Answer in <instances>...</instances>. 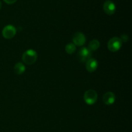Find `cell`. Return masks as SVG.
<instances>
[{
	"label": "cell",
	"instance_id": "cell-1",
	"mask_svg": "<svg viewBox=\"0 0 132 132\" xmlns=\"http://www.w3.org/2000/svg\"><path fill=\"white\" fill-rule=\"evenodd\" d=\"M37 59V54L34 50L29 49L24 52L22 55V61L27 65L34 64Z\"/></svg>",
	"mask_w": 132,
	"mask_h": 132
},
{
	"label": "cell",
	"instance_id": "cell-2",
	"mask_svg": "<svg viewBox=\"0 0 132 132\" xmlns=\"http://www.w3.org/2000/svg\"><path fill=\"white\" fill-rule=\"evenodd\" d=\"M97 93L94 90H88L84 94V101L88 105H93L97 101Z\"/></svg>",
	"mask_w": 132,
	"mask_h": 132
},
{
	"label": "cell",
	"instance_id": "cell-3",
	"mask_svg": "<svg viewBox=\"0 0 132 132\" xmlns=\"http://www.w3.org/2000/svg\"><path fill=\"white\" fill-rule=\"evenodd\" d=\"M122 42L119 37H113L109 40L108 43V48L112 52L119 51L122 47Z\"/></svg>",
	"mask_w": 132,
	"mask_h": 132
},
{
	"label": "cell",
	"instance_id": "cell-4",
	"mask_svg": "<svg viewBox=\"0 0 132 132\" xmlns=\"http://www.w3.org/2000/svg\"><path fill=\"white\" fill-rule=\"evenodd\" d=\"M16 28L11 24L5 26L2 30V35L5 39H10L13 38L16 34Z\"/></svg>",
	"mask_w": 132,
	"mask_h": 132
},
{
	"label": "cell",
	"instance_id": "cell-5",
	"mask_svg": "<svg viewBox=\"0 0 132 132\" xmlns=\"http://www.w3.org/2000/svg\"><path fill=\"white\" fill-rule=\"evenodd\" d=\"M92 52L88 50V48L82 47L79 51L77 54V57L79 61L81 63H85L89 59L91 58Z\"/></svg>",
	"mask_w": 132,
	"mask_h": 132
},
{
	"label": "cell",
	"instance_id": "cell-6",
	"mask_svg": "<svg viewBox=\"0 0 132 132\" xmlns=\"http://www.w3.org/2000/svg\"><path fill=\"white\" fill-rule=\"evenodd\" d=\"M103 10L107 15H112L116 12V6L111 0H106L103 4Z\"/></svg>",
	"mask_w": 132,
	"mask_h": 132
},
{
	"label": "cell",
	"instance_id": "cell-7",
	"mask_svg": "<svg viewBox=\"0 0 132 132\" xmlns=\"http://www.w3.org/2000/svg\"><path fill=\"white\" fill-rule=\"evenodd\" d=\"M73 44L76 46H83L86 43V37L85 35L81 32H76L72 38Z\"/></svg>",
	"mask_w": 132,
	"mask_h": 132
},
{
	"label": "cell",
	"instance_id": "cell-8",
	"mask_svg": "<svg viewBox=\"0 0 132 132\" xmlns=\"http://www.w3.org/2000/svg\"><path fill=\"white\" fill-rule=\"evenodd\" d=\"M98 62L94 58H90L86 62V69L88 72H94L97 69Z\"/></svg>",
	"mask_w": 132,
	"mask_h": 132
},
{
	"label": "cell",
	"instance_id": "cell-9",
	"mask_svg": "<svg viewBox=\"0 0 132 132\" xmlns=\"http://www.w3.org/2000/svg\"><path fill=\"white\" fill-rule=\"evenodd\" d=\"M116 95L112 92H108L103 95V100L106 105H112L116 101Z\"/></svg>",
	"mask_w": 132,
	"mask_h": 132
},
{
	"label": "cell",
	"instance_id": "cell-10",
	"mask_svg": "<svg viewBox=\"0 0 132 132\" xmlns=\"http://www.w3.org/2000/svg\"><path fill=\"white\" fill-rule=\"evenodd\" d=\"M14 72L16 73L17 75H21L25 72V66L24 65L23 63H21V62H19V63H17L15 64V65L14 66Z\"/></svg>",
	"mask_w": 132,
	"mask_h": 132
},
{
	"label": "cell",
	"instance_id": "cell-11",
	"mask_svg": "<svg viewBox=\"0 0 132 132\" xmlns=\"http://www.w3.org/2000/svg\"><path fill=\"white\" fill-rule=\"evenodd\" d=\"M100 46V42L97 39H93L90 42L88 45V50L90 52L96 51Z\"/></svg>",
	"mask_w": 132,
	"mask_h": 132
},
{
	"label": "cell",
	"instance_id": "cell-12",
	"mask_svg": "<svg viewBox=\"0 0 132 132\" xmlns=\"http://www.w3.org/2000/svg\"><path fill=\"white\" fill-rule=\"evenodd\" d=\"M76 45L73 43H68L65 46V51L67 54H72L76 52Z\"/></svg>",
	"mask_w": 132,
	"mask_h": 132
},
{
	"label": "cell",
	"instance_id": "cell-13",
	"mask_svg": "<svg viewBox=\"0 0 132 132\" xmlns=\"http://www.w3.org/2000/svg\"><path fill=\"white\" fill-rule=\"evenodd\" d=\"M121 40L122 41V42H127L129 39L128 36L127 34H122L121 36Z\"/></svg>",
	"mask_w": 132,
	"mask_h": 132
},
{
	"label": "cell",
	"instance_id": "cell-14",
	"mask_svg": "<svg viewBox=\"0 0 132 132\" xmlns=\"http://www.w3.org/2000/svg\"><path fill=\"white\" fill-rule=\"evenodd\" d=\"M6 4H9V5H12V4L15 3L17 1V0H3Z\"/></svg>",
	"mask_w": 132,
	"mask_h": 132
},
{
	"label": "cell",
	"instance_id": "cell-15",
	"mask_svg": "<svg viewBox=\"0 0 132 132\" xmlns=\"http://www.w3.org/2000/svg\"><path fill=\"white\" fill-rule=\"evenodd\" d=\"M1 6H2V3H1V1H0V10H1Z\"/></svg>",
	"mask_w": 132,
	"mask_h": 132
}]
</instances>
